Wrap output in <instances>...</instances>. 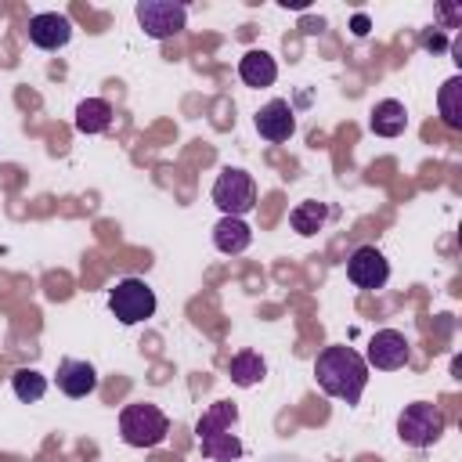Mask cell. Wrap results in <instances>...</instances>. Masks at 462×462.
<instances>
[{"mask_svg": "<svg viewBox=\"0 0 462 462\" xmlns=\"http://www.w3.org/2000/svg\"><path fill=\"white\" fill-rule=\"evenodd\" d=\"M408 361V339L404 332L397 328H379L372 339H368V354H365V365L379 368V372H393V368H404Z\"/></svg>", "mask_w": 462, "mask_h": 462, "instance_id": "obj_8", "label": "cell"}, {"mask_svg": "<svg viewBox=\"0 0 462 462\" xmlns=\"http://www.w3.org/2000/svg\"><path fill=\"white\" fill-rule=\"evenodd\" d=\"M112 123V105L105 97H87L76 105V130L79 134H105Z\"/></svg>", "mask_w": 462, "mask_h": 462, "instance_id": "obj_16", "label": "cell"}, {"mask_svg": "<svg viewBox=\"0 0 462 462\" xmlns=\"http://www.w3.org/2000/svg\"><path fill=\"white\" fill-rule=\"evenodd\" d=\"M249 242H253V231H249V224H245L242 217H220V220L213 224V245H217L224 256L245 253Z\"/></svg>", "mask_w": 462, "mask_h": 462, "instance_id": "obj_12", "label": "cell"}, {"mask_svg": "<svg viewBox=\"0 0 462 462\" xmlns=\"http://www.w3.org/2000/svg\"><path fill=\"white\" fill-rule=\"evenodd\" d=\"M444 411L437 408V404H430V401H411V404H404V411L397 415V437L404 440V444H411V448H430V444H437L440 440V433H444Z\"/></svg>", "mask_w": 462, "mask_h": 462, "instance_id": "obj_4", "label": "cell"}, {"mask_svg": "<svg viewBox=\"0 0 462 462\" xmlns=\"http://www.w3.org/2000/svg\"><path fill=\"white\" fill-rule=\"evenodd\" d=\"M213 202L224 217H245L253 206H256V180L238 170V166H227L217 180H213Z\"/></svg>", "mask_w": 462, "mask_h": 462, "instance_id": "obj_5", "label": "cell"}, {"mask_svg": "<svg viewBox=\"0 0 462 462\" xmlns=\"http://www.w3.org/2000/svg\"><path fill=\"white\" fill-rule=\"evenodd\" d=\"M199 448H202V455L213 458V462H235V458L242 455V440H238L231 430H224V433H202V437H199Z\"/></svg>", "mask_w": 462, "mask_h": 462, "instance_id": "obj_19", "label": "cell"}, {"mask_svg": "<svg viewBox=\"0 0 462 462\" xmlns=\"http://www.w3.org/2000/svg\"><path fill=\"white\" fill-rule=\"evenodd\" d=\"M314 379L328 397L357 404L368 386V365L354 346H325L314 361Z\"/></svg>", "mask_w": 462, "mask_h": 462, "instance_id": "obj_1", "label": "cell"}, {"mask_svg": "<svg viewBox=\"0 0 462 462\" xmlns=\"http://www.w3.org/2000/svg\"><path fill=\"white\" fill-rule=\"evenodd\" d=\"M256 134L271 144H282L296 134V116H292V105L285 97H274L267 101L260 112H256Z\"/></svg>", "mask_w": 462, "mask_h": 462, "instance_id": "obj_10", "label": "cell"}, {"mask_svg": "<svg viewBox=\"0 0 462 462\" xmlns=\"http://www.w3.org/2000/svg\"><path fill=\"white\" fill-rule=\"evenodd\" d=\"M346 278L357 289H383L390 282V263L375 245H357L346 260Z\"/></svg>", "mask_w": 462, "mask_h": 462, "instance_id": "obj_7", "label": "cell"}, {"mask_svg": "<svg viewBox=\"0 0 462 462\" xmlns=\"http://www.w3.org/2000/svg\"><path fill=\"white\" fill-rule=\"evenodd\" d=\"M238 76L245 87H271L278 79V61L267 51H245L238 61Z\"/></svg>", "mask_w": 462, "mask_h": 462, "instance_id": "obj_13", "label": "cell"}, {"mask_svg": "<svg viewBox=\"0 0 462 462\" xmlns=\"http://www.w3.org/2000/svg\"><path fill=\"white\" fill-rule=\"evenodd\" d=\"M58 390L65 393V397H87V393H94L97 390V372H94V365L90 361H79V357H65V361H58Z\"/></svg>", "mask_w": 462, "mask_h": 462, "instance_id": "obj_11", "label": "cell"}, {"mask_svg": "<svg viewBox=\"0 0 462 462\" xmlns=\"http://www.w3.org/2000/svg\"><path fill=\"white\" fill-rule=\"evenodd\" d=\"M422 43H426L430 51H440V47H444V36H440V32H426V40H422Z\"/></svg>", "mask_w": 462, "mask_h": 462, "instance_id": "obj_21", "label": "cell"}, {"mask_svg": "<svg viewBox=\"0 0 462 462\" xmlns=\"http://www.w3.org/2000/svg\"><path fill=\"white\" fill-rule=\"evenodd\" d=\"M437 108H440L444 126L462 130V76L444 79V87H440V94H437Z\"/></svg>", "mask_w": 462, "mask_h": 462, "instance_id": "obj_18", "label": "cell"}, {"mask_svg": "<svg viewBox=\"0 0 462 462\" xmlns=\"http://www.w3.org/2000/svg\"><path fill=\"white\" fill-rule=\"evenodd\" d=\"M325 220H328V206L318 199H307V202L292 206V213H289V224L296 235H318L325 227Z\"/></svg>", "mask_w": 462, "mask_h": 462, "instance_id": "obj_17", "label": "cell"}, {"mask_svg": "<svg viewBox=\"0 0 462 462\" xmlns=\"http://www.w3.org/2000/svg\"><path fill=\"white\" fill-rule=\"evenodd\" d=\"M72 40V22L58 11H40L29 18V43L40 51H58Z\"/></svg>", "mask_w": 462, "mask_h": 462, "instance_id": "obj_9", "label": "cell"}, {"mask_svg": "<svg viewBox=\"0 0 462 462\" xmlns=\"http://www.w3.org/2000/svg\"><path fill=\"white\" fill-rule=\"evenodd\" d=\"M11 386H14V397H18V401L32 404V401H40V397L47 393V375L36 372V368H18V372L11 375Z\"/></svg>", "mask_w": 462, "mask_h": 462, "instance_id": "obj_20", "label": "cell"}, {"mask_svg": "<svg viewBox=\"0 0 462 462\" xmlns=\"http://www.w3.org/2000/svg\"><path fill=\"white\" fill-rule=\"evenodd\" d=\"M108 310L119 325H137L155 314V292L144 278H119L108 292Z\"/></svg>", "mask_w": 462, "mask_h": 462, "instance_id": "obj_3", "label": "cell"}, {"mask_svg": "<svg viewBox=\"0 0 462 462\" xmlns=\"http://www.w3.org/2000/svg\"><path fill=\"white\" fill-rule=\"evenodd\" d=\"M227 375L235 386H256L263 375H267V361L256 354V350H238L231 361H227Z\"/></svg>", "mask_w": 462, "mask_h": 462, "instance_id": "obj_15", "label": "cell"}, {"mask_svg": "<svg viewBox=\"0 0 462 462\" xmlns=\"http://www.w3.org/2000/svg\"><path fill=\"white\" fill-rule=\"evenodd\" d=\"M166 433H170V419L159 404L137 401L119 411V437L130 448H155L166 440Z\"/></svg>", "mask_w": 462, "mask_h": 462, "instance_id": "obj_2", "label": "cell"}, {"mask_svg": "<svg viewBox=\"0 0 462 462\" xmlns=\"http://www.w3.org/2000/svg\"><path fill=\"white\" fill-rule=\"evenodd\" d=\"M137 22L152 40H170L184 29L188 22V7L173 4V0H141L137 4Z\"/></svg>", "mask_w": 462, "mask_h": 462, "instance_id": "obj_6", "label": "cell"}, {"mask_svg": "<svg viewBox=\"0 0 462 462\" xmlns=\"http://www.w3.org/2000/svg\"><path fill=\"white\" fill-rule=\"evenodd\" d=\"M368 126H372V134H379V137H401L404 126H408V112H404L401 101L386 97V101H379V105L372 108Z\"/></svg>", "mask_w": 462, "mask_h": 462, "instance_id": "obj_14", "label": "cell"}, {"mask_svg": "<svg viewBox=\"0 0 462 462\" xmlns=\"http://www.w3.org/2000/svg\"><path fill=\"white\" fill-rule=\"evenodd\" d=\"M354 32H357V36L368 32V18H365V14H354Z\"/></svg>", "mask_w": 462, "mask_h": 462, "instance_id": "obj_22", "label": "cell"}]
</instances>
